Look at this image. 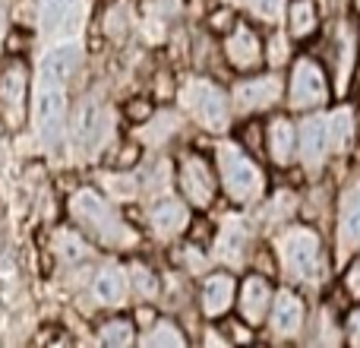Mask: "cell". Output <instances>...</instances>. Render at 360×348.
I'll return each instance as SVG.
<instances>
[{
	"label": "cell",
	"instance_id": "20",
	"mask_svg": "<svg viewBox=\"0 0 360 348\" xmlns=\"http://www.w3.org/2000/svg\"><path fill=\"white\" fill-rule=\"evenodd\" d=\"M247 244H250V237H247L243 222L240 218H228L215 241V254H218V260H224L228 266H237V263L243 260V254H247Z\"/></svg>",
	"mask_w": 360,
	"mask_h": 348
},
{
	"label": "cell",
	"instance_id": "8",
	"mask_svg": "<svg viewBox=\"0 0 360 348\" xmlns=\"http://www.w3.org/2000/svg\"><path fill=\"white\" fill-rule=\"evenodd\" d=\"M186 105H190L193 118L205 127L209 133H224L231 124V99L224 95L221 86L212 80H190L184 89Z\"/></svg>",
	"mask_w": 360,
	"mask_h": 348
},
{
	"label": "cell",
	"instance_id": "35",
	"mask_svg": "<svg viewBox=\"0 0 360 348\" xmlns=\"http://www.w3.org/2000/svg\"><path fill=\"white\" fill-rule=\"evenodd\" d=\"M319 4H323V13L326 16H342L345 13V4H351V0H319Z\"/></svg>",
	"mask_w": 360,
	"mask_h": 348
},
{
	"label": "cell",
	"instance_id": "23",
	"mask_svg": "<svg viewBox=\"0 0 360 348\" xmlns=\"http://www.w3.org/2000/svg\"><path fill=\"white\" fill-rule=\"evenodd\" d=\"M76 137L86 146H98V139L105 137V114H101L98 105H86L79 111V120H76Z\"/></svg>",
	"mask_w": 360,
	"mask_h": 348
},
{
	"label": "cell",
	"instance_id": "32",
	"mask_svg": "<svg viewBox=\"0 0 360 348\" xmlns=\"http://www.w3.org/2000/svg\"><path fill=\"white\" fill-rule=\"evenodd\" d=\"M345 342L360 348V304H351V311L345 313Z\"/></svg>",
	"mask_w": 360,
	"mask_h": 348
},
{
	"label": "cell",
	"instance_id": "17",
	"mask_svg": "<svg viewBox=\"0 0 360 348\" xmlns=\"http://www.w3.org/2000/svg\"><path fill=\"white\" fill-rule=\"evenodd\" d=\"M323 4L319 0H288L285 4V32L291 42H310L323 29Z\"/></svg>",
	"mask_w": 360,
	"mask_h": 348
},
{
	"label": "cell",
	"instance_id": "29",
	"mask_svg": "<svg viewBox=\"0 0 360 348\" xmlns=\"http://www.w3.org/2000/svg\"><path fill=\"white\" fill-rule=\"evenodd\" d=\"M237 143L247 146L253 156H262V152H266V124H262V120H247Z\"/></svg>",
	"mask_w": 360,
	"mask_h": 348
},
{
	"label": "cell",
	"instance_id": "3",
	"mask_svg": "<svg viewBox=\"0 0 360 348\" xmlns=\"http://www.w3.org/2000/svg\"><path fill=\"white\" fill-rule=\"evenodd\" d=\"M215 168H218V180H221L224 193H228L234 203L250 206L266 199L269 180L262 165L256 162V156L240 143H221L215 149Z\"/></svg>",
	"mask_w": 360,
	"mask_h": 348
},
{
	"label": "cell",
	"instance_id": "12",
	"mask_svg": "<svg viewBox=\"0 0 360 348\" xmlns=\"http://www.w3.org/2000/svg\"><path fill=\"white\" fill-rule=\"evenodd\" d=\"M266 326L275 339H297L307 330V304L297 288H275L272 311L266 317Z\"/></svg>",
	"mask_w": 360,
	"mask_h": 348
},
{
	"label": "cell",
	"instance_id": "9",
	"mask_svg": "<svg viewBox=\"0 0 360 348\" xmlns=\"http://www.w3.org/2000/svg\"><path fill=\"white\" fill-rule=\"evenodd\" d=\"M63 118H67V99H63V86L51 80H38V95H35V120L41 143L48 149H57L63 137Z\"/></svg>",
	"mask_w": 360,
	"mask_h": 348
},
{
	"label": "cell",
	"instance_id": "33",
	"mask_svg": "<svg viewBox=\"0 0 360 348\" xmlns=\"http://www.w3.org/2000/svg\"><path fill=\"white\" fill-rule=\"evenodd\" d=\"M136 288H139V294H143V298H152V294H155V275L149 273V269H143L139 266L136 269Z\"/></svg>",
	"mask_w": 360,
	"mask_h": 348
},
{
	"label": "cell",
	"instance_id": "1",
	"mask_svg": "<svg viewBox=\"0 0 360 348\" xmlns=\"http://www.w3.org/2000/svg\"><path fill=\"white\" fill-rule=\"evenodd\" d=\"M275 256H278V273L294 288H323L332 279L335 256L326 244L323 231L307 222H288L275 235Z\"/></svg>",
	"mask_w": 360,
	"mask_h": 348
},
{
	"label": "cell",
	"instance_id": "26",
	"mask_svg": "<svg viewBox=\"0 0 360 348\" xmlns=\"http://www.w3.org/2000/svg\"><path fill=\"white\" fill-rule=\"evenodd\" d=\"M338 285H342V294L351 301V304H360V250L342 266Z\"/></svg>",
	"mask_w": 360,
	"mask_h": 348
},
{
	"label": "cell",
	"instance_id": "11",
	"mask_svg": "<svg viewBox=\"0 0 360 348\" xmlns=\"http://www.w3.org/2000/svg\"><path fill=\"white\" fill-rule=\"evenodd\" d=\"M297 162L304 165V171L310 178H319L326 171V165L332 162L329 143H326V114L323 111L304 114V120L297 124Z\"/></svg>",
	"mask_w": 360,
	"mask_h": 348
},
{
	"label": "cell",
	"instance_id": "7",
	"mask_svg": "<svg viewBox=\"0 0 360 348\" xmlns=\"http://www.w3.org/2000/svg\"><path fill=\"white\" fill-rule=\"evenodd\" d=\"M288 92V80L278 73V70H266V73H247L231 92V101H234L237 111L243 114H262L272 111L278 101H285Z\"/></svg>",
	"mask_w": 360,
	"mask_h": 348
},
{
	"label": "cell",
	"instance_id": "24",
	"mask_svg": "<svg viewBox=\"0 0 360 348\" xmlns=\"http://www.w3.org/2000/svg\"><path fill=\"white\" fill-rule=\"evenodd\" d=\"M294 54H291V35L288 32H275L272 38L266 42V63L272 70H281L285 63H291Z\"/></svg>",
	"mask_w": 360,
	"mask_h": 348
},
{
	"label": "cell",
	"instance_id": "5",
	"mask_svg": "<svg viewBox=\"0 0 360 348\" xmlns=\"http://www.w3.org/2000/svg\"><path fill=\"white\" fill-rule=\"evenodd\" d=\"M332 256L335 266H345L360 250V171H354L335 190V216H332Z\"/></svg>",
	"mask_w": 360,
	"mask_h": 348
},
{
	"label": "cell",
	"instance_id": "34",
	"mask_svg": "<svg viewBox=\"0 0 360 348\" xmlns=\"http://www.w3.org/2000/svg\"><path fill=\"white\" fill-rule=\"evenodd\" d=\"M63 241V256H73V260H79L82 254H86V250H82V244L76 241V237H70V235H63L60 237Z\"/></svg>",
	"mask_w": 360,
	"mask_h": 348
},
{
	"label": "cell",
	"instance_id": "2",
	"mask_svg": "<svg viewBox=\"0 0 360 348\" xmlns=\"http://www.w3.org/2000/svg\"><path fill=\"white\" fill-rule=\"evenodd\" d=\"M326 70L332 76L335 99H348L351 86L360 76V16L342 13L332 16L329 35H326Z\"/></svg>",
	"mask_w": 360,
	"mask_h": 348
},
{
	"label": "cell",
	"instance_id": "27",
	"mask_svg": "<svg viewBox=\"0 0 360 348\" xmlns=\"http://www.w3.org/2000/svg\"><path fill=\"white\" fill-rule=\"evenodd\" d=\"M146 345H186V336L177 330L171 320H158L155 323V330L152 333H146Z\"/></svg>",
	"mask_w": 360,
	"mask_h": 348
},
{
	"label": "cell",
	"instance_id": "16",
	"mask_svg": "<svg viewBox=\"0 0 360 348\" xmlns=\"http://www.w3.org/2000/svg\"><path fill=\"white\" fill-rule=\"evenodd\" d=\"M266 156L275 168H291L297 162V124L288 114L266 120Z\"/></svg>",
	"mask_w": 360,
	"mask_h": 348
},
{
	"label": "cell",
	"instance_id": "18",
	"mask_svg": "<svg viewBox=\"0 0 360 348\" xmlns=\"http://www.w3.org/2000/svg\"><path fill=\"white\" fill-rule=\"evenodd\" d=\"M199 304H202L205 317H212V320L231 313L234 311V304H237V279L231 273H212L209 279L202 282Z\"/></svg>",
	"mask_w": 360,
	"mask_h": 348
},
{
	"label": "cell",
	"instance_id": "19",
	"mask_svg": "<svg viewBox=\"0 0 360 348\" xmlns=\"http://www.w3.org/2000/svg\"><path fill=\"white\" fill-rule=\"evenodd\" d=\"M76 63H79V48L76 44H57L51 48L48 54L41 57V80H51V82H67L73 76Z\"/></svg>",
	"mask_w": 360,
	"mask_h": 348
},
{
	"label": "cell",
	"instance_id": "4",
	"mask_svg": "<svg viewBox=\"0 0 360 348\" xmlns=\"http://www.w3.org/2000/svg\"><path fill=\"white\" fill-rule=\"evenodd\" d=\"M335 99L332 89V76L326 63L313 54H297L288 70V92L285 105L294 114H310V111H326Z\"/></svg>",
	"mask_w": 360,
	"mask_h": 348
},
{
	"label": "cell",
	"instance_id": "36",
	"mask_svg": "<svg viewBox=\"0 0 360 348\" xmlns=\"http://www.w3.org/2000/svg\"><path fill=\"white\" fill-rule=\"evenodd\" d=\"M351 10H354L357 16H360V0H351Z\"/></svg>",
	"mask_w": 360,
	"mask_h": 348
},
{
	"label": "cell",
	"instance_id": "10",
	"mask_svg": "<svg viewBox=\"0 0 360 348\" xmlns=\"http://www.w3.org/2000/svg\"><path fill=\"white\" fill-rule=\"evenodd\" d=\"M180 193L186 197V203L196 206V209H205V206L215 203L218 193V174L212 168L209 159H202L199 152H190V156L180 159Z\"/></svg>",
	"mask_w": 360,
	"mask_h": 348
},
{
	"label": "cell",
	"instance_id": "21",
	"mask_svg": "<svg viewBox=\"0 0 360 348\" xmlns=\"http://www.w3.org/2000/svg\"><path fill=\"white\" fill-rule=\"evenodd\" d=\"M149 218H152V228H155L162 237H174L180 231H186V225H190V212H186V206L177 203V199L158 203Z\"/></svg>",
	"mask_w": 360,
	"mask_h": 348
},
{
	"label": "cell",
	"instance_id": "6",
	"mask_svg": "<svg viewBox=\"0 0 360 348\" xmlns=\"http://www.w3.org/2000/svg\"><path fill=\"white\" fill-rule=\"evenodd\" d=\"M70 212L73 218L101 244H127L133 241V231L127 228L117 218V212L108 206L105 197H98L95 190H79L73 199H70Z\"/></svg>",
	"mask_w": 360,
	"mask_h": 348
},
{
	"label": "cell",
	"instance_id": "13",
	"mask_svg": "<svg viewBox=\"0 0 360 348\" xmlns=\"http://www.w3.org/2000/svg\"><path fill=\"white\" fill-rule=\"evenodd\" d=\"M224 57L240 73H256L266 63V42L250 23H234L224 38Z\"/></svg>",
	"mask_w": 360,
	"mask_h": 348
},
{
	"label": "cell",
	"instance_id": "15",
	"mask_svg": "<svg viewBox=\"0 0 360 348\" xmlns=\"http://www.w3.org/2000/svg\"><path fill=\"white\" fill-rule=\"evenodd\" d=\"M360 137V118L351 101L338 99L335 108H326V143H329L332 159H348L354 152V143Z\"/></svg>",
	"mask_w": 360,
	"mask_h": 348
},
{
	"label": "cell",
	"instance_id": "14",
	"mask_svg": "<svg viewBox=\"0 0 360 348\" xmlns=\"http://www.w3.org/2000/svg\"><path fill=\"white\" fill-rule=\"evenodd\" d=\"M272 298H275V285L269 275L262 273H250L247 279L237 285V313H240V323H247L250 330L266 323L269 311H272Z\"/></svg>",
	"mask_w": 360,
	"mask_h": 348
},
{
	"label": "cell",
	"instance_id": "28",
	"mask_svg": "<svg viewBox=\"0 0 360 348\" xmlns=\"http://www.w3.org/2000/svg\"><path fill=\"white\" fill-rule=\"evenodd\" d=\"M41 13L48 29H63L73 13V0H41Z\"/></svg>",
	"mask_w": 360,
	"mask_h": 348
},
{
	"label": "cell",
	"instance_id": "31",
	"mask_svg": "<svg viewBox=\"0 0 360 348\" xmlns=\"http://www.w3.org/2000/svg\"><path fill=\"white\" fill-rule=\"evenodd\" d=\"M285 4L288 0H250L256 16H262L266 23H275L278 16H285Z\"/></svg>",
	"mask_w": 360,
	"mask_h": 348
},
{
	"label": "cell",
	"instance_id": "22",
	"mask_svg": "<svg viewBox=\"0 0 360 348\" xmlns=\"http://www.w3.org/2000/svg\"><path fill=\"white\" fill-rule=\"evenodd\" d=\"M92 292H95V298H98V304H108V307L120 304L127 294V282H124V275H120V269H101V273L95 275Z\"/></svg>",
	"mask_w": 360,
	"mask_h": 348
},
{
	"label": "cell",
	"instance_id": "25",
	"mask_svg": "<svg viewBox=\"0 0 360 348\" xmlns=\"http://www.w3.org/2000/svg\"><path fill=\"white\" fill-rule=\"evenodd\" d=\"M0 95L10 108H19L22 105V95H25V73L19 67H10L0 80Z\"/></svg>",
	"mask_w": 360,
	"mask_h": 348
},
{
	"label": "cell",
	"instance_id": "30",
	"mask_svg": "<svg viewBox=\"0 0 360 348\" xmlns=\"http://www.w3.org/2000/svg\"><path fill=\"white\" fill-rule=\"evenodd\" d=\"M98 339L105 345H130L136 336H133V323H130V320H111V323L101 330Z\"/></svg>",
	"mask_w": 360,
	"mask_h": 348
}]
</instances>
